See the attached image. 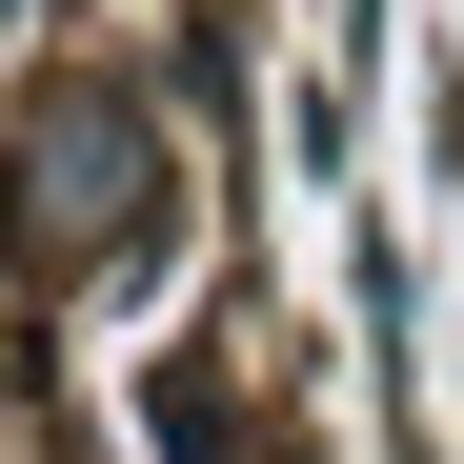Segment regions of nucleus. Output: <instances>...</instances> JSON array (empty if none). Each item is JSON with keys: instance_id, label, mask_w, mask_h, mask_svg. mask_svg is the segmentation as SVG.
<instances>
[{"instance_id": "nucleus-1", "label": "nucleus", "mask_w": 464, "mask_h": 464, "mask_svg": "<svg viewBox=\"0 0 464 464\" xmlns=\"http://www.w3.org/2000/svg\"><path fill=\"white\" fill-rule=\"evenodd\" d=\"M21 243L41 263H141V243H162V121H141V102H41L21 121Z\"/></svg>"}]
</instances>
